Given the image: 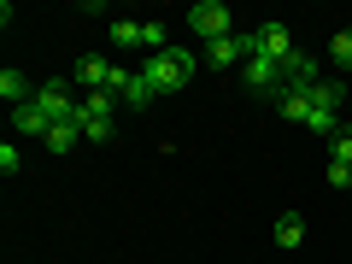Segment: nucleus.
<instances>
[{"label":"nucleus","instance_id":"nucleus-7","mask_svg":"<svg viewBox=\"0 0 352 264\" xmlns=\"http://www.w3.org/2000/svg\"><path fill=\"white\" fill-rule=\"evenodd\" d=\"M247 88H252V94H276V88H282V65L264 59V53H252V59H247Z\"/></svg>","mask_w":352,"mask_h":264},{"label":"nucleus","instance_id":"nucleus-6","mask_svg":"<svg viewBox=\"0 0 352 264\" xmlns=\"http://www.w3.org/2000/svg\"><path fill=\"white\" fill-rule=\"evenodd\" d=\"M270 100H276V112L288 118V124H305V129H311V88H276Z\"/></svg>","mask_w":352,"mask_h":264},{"label":"nucleus","instance_id":"nucleus-9","mask_svg":"<svg viewBox=\"0 0 352 264\" xmlns=\"http://www.w3.org/2000/svg\"><path fill=\"white\" fill-rule=\"evenodd\" d=\"M118 112V94H82V118H76V124H100V118H112Z\"/></svg>","mask_w":352,"mask_h":264},{"label":"nucleus","instance_id":"nucleus-14","mask_svg":"<svg viewBox=\"0 0 352 264\" xmlns=\"http://www.w3.org/2000/svg\"><path fill=\"white\" fill-rule=\"evenodd\" d=\"M112 41H118V47H141V24L118 18V24H112Z\"/></svg>","mask_w":352,"mask_h":264},{"label":"nucleus","instance_id":"nucleus-18","mask_svg":"<svg viewBox=\"0 0 352 264\" xmlns=\"http://www.w3.org/2000/svg\"><path fill=\"white\" fill-rule=\"evenodd\" d=\"M18 164H24V159H18V147H12V141H0V170L18 176Z\"/></svg>","mask_w":352,"mask_h":264},{"label":"nucleus","instance_id":"nucleus-11","mask_svg":"<svg viewBox=\"0 0 352 264\" xmlns=\"http://www.w3.org/2000/svg\"><path fill=\"white\" fill-rule=\"evenodd\" d=\"M0 94H6V100H12V106L36 100V88H30V82H24V71H12V65H6V71H0Z\"/></svg>","mask_w":352,"mask_h":264},{"label":"nucleus","instance_id":"nucleus-4","mask_svg":"<svg viewBox=\"0 0 352 264\" xmlns=\"http://www.w3.org/2000/svg\"><path fill=\"white\" fill-rule=\"evenodd\" d=\"M112 76H118V65H106L100 53H82V59L71 65V82L82 88V94H100V88L112 94Z\"/></svg>","mask_w":352,"mask_h":264},{"label":"nucleus","instance_id":"nucleus-2","mask_svg":"<svg viewBox=\"0 0 352 264\" xmlns=\"http://www.w3.org/2000/svg\"><path fill=\"white\" fill-rule=\"evenodd\" d=\"M340 106H346V88H340V76H323V82H311V129L317 135H329L335 141L340 129Z\"/></svg>","mask_w":352,"mask_h":264},{"label":"nucleus","instance_id":"nucleus-3","mask_svg":"<svg viewBox=\"0 0 352 264\" xmlns=\"http://www.w3.org/2000/svg\"><path fill=\"white\" fill-rule=\"evenodd\" d=\"M188 30L212 47V41H223V36H235V12H229L223 0H194V12H188Z\"/></svg>","mask_w":352,"mask_h":264},{"label":"nucleus","instance_id":"nucleus-5","mask_svg":"<svg viewBox=\"0 0 352 264\" xmlns=\"http://www.w3.org/2000/svg\"><path fill=\"white\" fill-rule=\"evenodd\" d=\"M258 53H264V59H294V53H300V47H294V36H288V24H276V18H264V24H258Z\"/></svg>","mask_w":352,"mask_h":264},{"label":"nucleus","instance_id":"nucleus-8","mask_svg":"<svg viewBox=\"0 0 352 264\" xmlns=\"http://www.w3.org/2000/svg\"><path fill=\"white\" fill-rule=\"evenodd\" d=\"M12 129H18V135H41V141H47V112H41V106L36 100H24V106H12Z\"/></svg>","mask_w":352,"mask_h":264},{"label":"nucleus","instance_id":"nucleus-10","mask_svg":"<svg viewBox=\"0 0 352 264\" xmlns=\"http://www.w3.org/2000/svg\"><path fill=\"white\" fill-rule=\"evenodd\" d=\"M270 235H276V247H300V241H305V217L300 212H288V217H276V229H270Z\"/></svg>","mask_w":352,"mask_h":264},{"label":"nucleus","instance_id":"nucleus-16","mask_svg":"<svg viewBox=\"0 0 352 264\" xmlns=\"http://www.w3.org/2000/svg\"><path fill=\"white\" fill-rule=\"evenodd\" d=\"M112 118H100V124H82V141H112Z\"/></svg>","mask_w":352,"mask_h":264},{"label":"nucleus","instance_id":"nucleus-1","mask_svg":"<svg viewBox=\"0 0 352 264\" xmlns=\"http://www.w3.org/2000/svg\"><path fill=\"white\" fill-rule=\"evenodd\" d=\"M200 53L194 47H164V53H153L147 65H141V76L153 82V94H176V88H188V76L200 71Z\"/></svg>","mask_w":352,"mask_h":264},{"label":"nucleus","instance_id":"nucleus-17","mask_svg":"<svg viewBox=\"0 0 352 264\" xmlns=\"http://www.w3.org/2000/svg\"><path fill=\"white\" fill-rule=\"evenodd\" d=\"M329 188H352V164H335V159H329Z\"/></svg>","mask_w":352,"mask_h":264},{"label":"nucleus","instance_id":"nucleus-13","mask_svg":"<svg viewBox=\"0 0 352 264\" xmlns=\"http://www.w3.org/2000/svg\"><path fill=\"white\" fill-rule=\"evenodd\" d=\"M76 141H82V129H76V124H53L47 129V153H59V159L76 147Z\"/></svg>","mask_w":352,"mask_h":264},{"label":"nucleus","instance_id":"nucleus-12","mask_svg":"<svg viewBox=\"0 0 352 264\" xmlns=\"http://www.w3.org/2000/svg\"><path fill=\"white\" fill-rule=\"evenodd\" d=\"M329 59L340 65V76L352 71V24H340V30H335V41H329Z\"/></svg>","mask_w":352,"mask_h":264},{"label":"nucleus","instance_id":"nucleus-15","mask_svg":"<svg viewBox=\"0 0 352 264\" xmlns=\"http://www.w3.org/2000/svg\"><path fill=\"white\" fill-rule=\"evenodd\" d=\"M329 159H335V164H352V129H340V135L329 141Z\"/></svg>","mask_w":352,"mask_h":264}]
</instances>
